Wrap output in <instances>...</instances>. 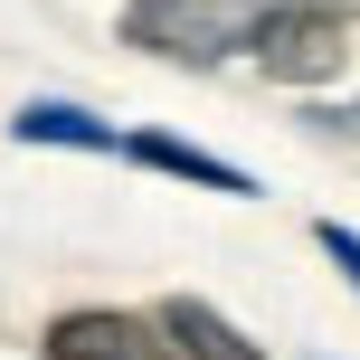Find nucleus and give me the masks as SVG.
Masks as SVG:
<instances>
[{"mask_svg": "<svg viewBox=\"0 0 360 360\" xmlns=\"http://www.w3.org/2000/svg\"><path fill=\"white\" fill-rule=\"evenodd\" d=\"M114 152H124V162H143V171H162V180H190V190H218V199H247V190H256V180L237 171V162H218V152L180 143V133H114Z\"/></svg>", "mask_w": 360, "mask_h": 360, "instance_id": "39448f33", "label": "nucleus"}, {"mask_svg": "<svg viewBox=\"0 0 360 360\" xmlns=\"http://www.w3.org/2000/svg\"><path fill=\"white\" fill-rule=\"evenodd\" d=\"M266 0H124V48L171 57V67H228L247 57V29Z\"/></svg>", "mask_w": 360, "mask_h": 360, "instance_id": "f257e3e1", "label": "nucleus"}, {"mask_svg": "<svg viewBox=\"0 0 360 360\" xmlns=\"http://www.w3.org/2000/svg\"><path fill=\"white\" fill-rule=\"evenodd\" d=\"M313 247H323L332 266H342L351 285H360V228H342V218H323V228H313Z\"/></svg>", "mask_w": 360, "mask_h": 360, "instance_id": "0eeeda50", "label": "nucleus"}, {"mask_svg": "<svg viewBox=\"0 0 360 360\" xmlns=\"http://www.w3.org/2000/svg\"><path fill=\"white\" fill-rule=\"evenodd\" d=\"M143 323H152V351H162V360H266L218 304H199V294H162Z\"/></svg>", "mask_w": 360, "mask_h": 360, "instance_id": "7ed1b4c3", "label": "nucleus"}, {"mask_svg": "<svg viewBox=\"0 0 360 360\" xmlns=\"http://www.w3.org/2000/svg\"><path fill=\"white\" fill-rule=\"evenodd\" d=\"M38 351H48V360H162V351H152V323H143V313H114V304L57 313Z\"/></svg>", "mask_w": 360, "mask_h": 360, "instance_id": "20e7f679", "label": "nucleus"}, {"mask_svg": "<svg viewBox=\"0 0 360 360\" xmlns=\"http://www.w3.org/2000/svg\"><path fill=\"white\" fill-rule=\"evenodd\" d=\"M351 133H360V105H351Z\"/></svg>", "mask_w": 360, "mask_h": 360, "instance_id": "6e6552de", "label": "nucleus"}, {"mask_svg": "<svg viewBox=\"0 0 360 360\" xmlns=\"http://www.w3.org/2000/svg\"><path fill=\"white\" fill-rule=\"evenodd\" d=\"M10 143H48V152H114V124H95L86 105H57V95H38V105L10 114Z\"/></svg>", "mask_w": 360, "mask_h": 360, "instance_id": "423d86ee", "label": "nucleus"}, {"mask_svg": "<svg viewBox=\"0 0 360 360\" xmlns=\"http://www.w3.org/2000/svg\"><path fill=\"white\" fill-rule=\"evenodd\" d=\"M247 57L275 86H332L351 67V10L342 0H266V19L247 29Z\"/></svg>", "mask_w": 360, "mask_h": 360, "instance_id": "f03ea898", "label": "nucleus"}]
</instances>
